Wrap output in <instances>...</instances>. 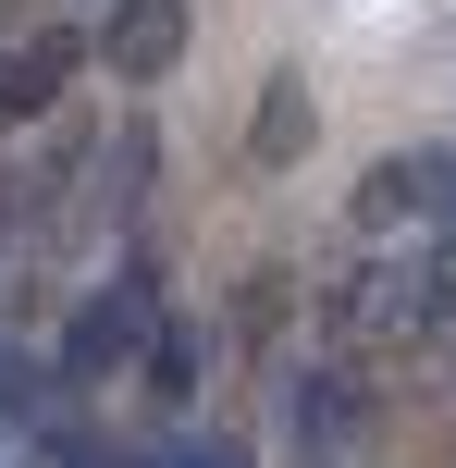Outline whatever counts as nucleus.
<instances>
[{
    "label": "nucleus",
    "mask_w": 456,
    "mask_h": 468,
    "mask_svg": "<svg viewBox=\"0 0 456 468\" xmlns=\"http://www.w3.org/2000/svg\"><path fill=\"white\" fill-rule=\"evenodd\" d=\"M444 321H456V283L432 271V259H383V271H358L334 296V333H345V346H432Z\"/></svg>",
    "instance_id": "f257e3e1"
},
{
    "label": "nucleus",
    "mask_w": 456,
    "mask_h": 468,
    "mask_svg": "<svg viewBox=\"0 0 456 468\" xmlns=\"http://www.w3.org/2000/svg\"><path fill=\"white\" fill-rule=\"evenodd\" d=\"M148 357V271H111L87 283V308L62 321V382H111Z\"/></svg>",
    "instance_id": "f03ea898"
},
{
    "label": "nucleus",
    "mask_w": 456,
    "mask_h": 468,
    "mask_svg": "<svg viewBox=\"0 0 456 468\" xmlns=\"http://www.w3.org/2000/svg\"><path fill=\"white\" fill-rule=\"evenodd\" d=\"M395 222H456V161H444V148H395V161H370L358 234H395Z\"/></svg>",
    "instance_id": "7ed1b4c3"
},
{
    "label": "nucleus",
    "mask_w": 456,
    "mask_h": 468,
    "mask_svg": "<svg viewBox=\"0 0 456 468\" xmlns=\"http://www.w3.org/2000/svg\"><path fill=\"white\" fill-rule=\"evenodd\" d=\"M186 62V0H111L99 13V74L111 87H161Z\"/></svg>",
    "instance_id": "20e7f679"
},
{
    "label": "nucleus",
    "mask_w": 456,
    "mask_h": 468,
    "mask_svg": "<svg viewBox=\"0 0 456 468\" xmlns=\"http://www.w3.org/2000/svg\"><path fill=\"white\" fill-rule=\"evenodd\" d=\"M87 62H99V37H74V25H37V37L0 62V123H37V112H49V99H62Z\"/></svg>",
    "instance_id": "39448f33"
},
{
    "label": "nucleus",
    "mask_w": 456,
    "mask_h": 468,
    "mask_svg": "<svg viewBox=\"0 0 456 468\" xmlns=\"http://www.w3.org/2000/svg\"><path fill=\"white\" fill-rule=\"evenodd\" d=\"M309 74H271V87H260V123H247V161H260V173H284L296 161V148H309Z\"/></svg>",
    "instance_id": "423d86ee"
},
{
    "label": "nucleus",
    "mask_w": 456,
    "mask_h": 468,
    "mask_svg": "<svg viewBox=\"0 0 456 468\" xmlns=\"http://www.w3.org/2000/svg\"><path fill=\"white\" fill-rule=\"evenodd\" d=\"M136 370H148V395H161V407H186V395H197V333H186V321H173V333H148V357H136Z\"/></svg>",
    "instance_id": "0eeeda50"
},
{
    "label": "nucleus",
    "mask_w": 456,
    "mask_h": 468,
    "mask_svg": "<svg viewBox=\"0 0 456 468\" xmlns=\"http://www.w3.org/2000/svg\"><path fill=\"white\" fill-rule=\"evenodd\" d=\"M148 468H247V444H222V431H197V444H161Z\"/></svg>",
    "instance_id": "6e6552de"
}]
</instances>
